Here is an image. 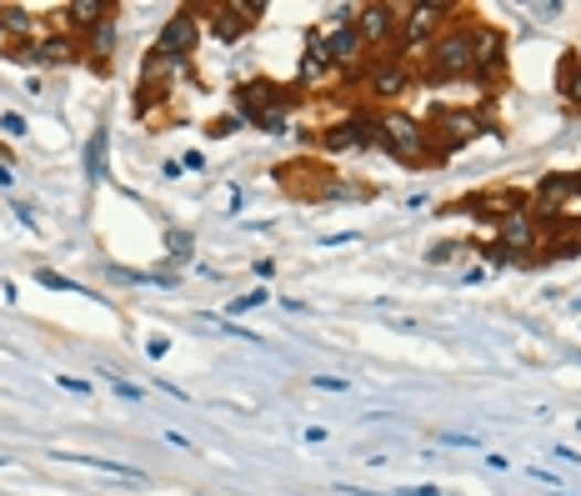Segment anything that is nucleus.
Returning a JSON list of instances; mask_svg holds the SVG:
<instances>
[{"label":"nucleus","instance_id":"1","mask_svg":"<svg viewBox=\"0 0 581 496\" xmlns=\"http://www.w3.org/2000/svg\"><path fill=\"white\" fill-rule=\"evenodd\" d=\"M472 55H476V25L456 21V25H446V31L431 41V55H426V71H421V76H426L431 86L472 81Z\"/></svg>","mask_w":581,"mask_h":496},{"label":"nucleus","instance_id":"2","mask_svg":"<svg viewBox=\"0 0 581 496\" xmlns=\"http://www.w3.org/2000/svg\"><path fill=\"white\" fill-rule=\"evenodd\" d=\"M446 21H452V6H446V0H411L397 15V41H391V51L411 55L416 45L436 41V35L446 31Z\"/></svg>","mask_w":581,"mask_h":496},{"label":"nucleus","instance_id":"3","mask_svg":"<svg viewBox=\"0 0 581 496\" xmlns=\"http://www.w3.org/2000/svg\"><path fill=\"white\" fill-rule=\"evenodd\" d=\"M296 106L286 86H271V81H246L236 86V120H251L261 130H286V110Z\"/></svg>","mask_w":581,"mask_h":496},{"label":"nucleus","instance_id":"4","mask_svg":"<svg viewBox=\"0 0 581 496\" xmlns=\"http://www.w3.org/2000/svg\"><path fill=\"white\" fill-rule=\"evenodd\" d=\"M377 130H381V146H387L397 161H406V166L431 161V151H426V140H431L426 126H421V120H411L406 110H381Z\"/></svg>","mask_w":581,"mask_h":496},{"label":"nucleus","instance_id":"5","mask_svg":"<svg viewBox=\"0 0 581 496\" xmlns=\"http://www.w3.org/2000/svg\"><path fill=\"white\" fill-rule=\"evenodd\" d=\"M351 81H367V91H371L377 101H397L401 91H411L416 71H411L406 55L387 51V55H377V61H367L361 71H351Z\"/></svg>","mask_w":581,"mask_h":496},{"label":"nucleus","instance_id":"6","mask_svg":"<svg viewBox=\"0 0 581 496\" xmlns=\"http://www.w3.org/2000/svg\"><path fill=\"white\" fill-rule=\"evenodd\" d=\"M506 76V35L492 31V25H476V55H472V81L482 91L501 86Z\"/></svg>","mask_w":581,"mask_h":496},{"label":"nucleus","instance_id":"7","mask_svg":"<svg viewBox=\"0 0 581 496\" xmlns=\"http://www.w3.org/2000/svg\"><path fill=\"white\" fill-rule=\"evenodd\" d=\"M397 15L401 6H387V0H371V6H356V35L367 51H391L397 41Z\"/></svg>","mask_w":581,"mask_h":496},{"label":"nucleus","instance_id":"8","mask_svg":"<svg viewBox=\"0 0 581 496\" xmlns=\"http://www.w3.org/2000/svg\"><path fill=\"white\" fill-rule=\"evenodd\" d=\"M196 41H201V21H196V11H176L171 21L161 25V41H156V51L171 55V61H186V55L196 51Z\"/></svg>","mask_w":581,"mask_h":496},{"label":"nucleus","instance_id":"9","mask_svg":"<svg viewBox=\"0 0 581 496\" xmlns=\"http://www.w3.org/2000/svg\"><path fill=\"white\" fill-rule=\"evenodd\" d=\"M537 236H541V226L527 217V211H511V217L496 221V241H501L506 256H517V251H531V246H537Z\"/></svg>","mask_w":581,"mask_h":496},{"label":"nucleus","instance_id":"10","mask_svg":"<svg viewBox=\"0 0 581 496\" xmlns=\"http://www.w3.org/2000/svg\"><path fill=\"white\" fill-rule=\"evenodd\" d=\"M321 45H326V61H331L336 71H361V55H367V45H361L356 25H351V31H331V35H321Z\"/></svg>","mask_w":581,"mask_h":496},{"label":"nucleus","instance_id":"11","mask_svg":"<svg viewBox=\"0 0 581 496\" xmlns=\"http://www.w3.org/2000/svg\"><path fill=\"white\" fill-rule=\"evenodd\" d=\"M571 196H581V171H551L537 181V205L551 211V217H557V205L571 201Z\"/></svg>","mask_w":581,"mask_h":496},{"label":"nucleus","instance_id":"12","mask_svg":"<svg viewBox=\"0 0 581 496\" xmlns=\"http://www.w3.org/2000/svg\"><path fill=\"white\" fill-rule=\"evenodd\" d=\"M65 15H71V25H81V31H96L101 21H106V15H116V6H110V0H71V6H65Z\"/></svg>","mask_w":581,"mask_h":496},{"label":"nucleus","instance_id":"13","mask_svg":"<svg viewBox=\"0 0 581 496\" xmlns=\"http://www.w3.org/2000/svg\"><path fill=\"white\" fill-rule=\"evenodd\" d=\"M0 31H6V41L25 45L35 35V15L25 6H0Z\"/></svg>","mask_w":581,"mask_h":496},{"label":"nucleus","instance_id":"14","mask_svg":"<svg viewBox=\"0 0 581 496\" xmlns=\"http://www.w3.org/2000/svg\"><path fill=\"white\" fill-rule=\"evenodd\" d=\"M557 91H561V101H567V106H581V55H577V51L561 55V65H557Z\"/></svg>","mask_w":581,"mask_h":496},{"label":"nucleus","instance_id":"15","mask_svg":"<svg viewBox=\"0 0 581 496\" xmlns=\"http://www.w3.org/2000/svg\"><path fill=\"white\" fill-rule=\"evenodd\" d=\"M331 76V61H326V45H321V31L306 35V61H302V81L311 86V81Z\"/></svg>","mask_w":581,"mask_h":496},{"label":"nucleus","instance_id":"16","mask_svg":"<svg viewBox=\"0 0 581 496\" xmlns=\"http://www.w3.org/2000/svg\"><path fill=\"white\" fill-rule=\"evenodd\" d=\"M55 462H76V466H91V472H106V476H120V482H140L136 466H120V462H106V456H65L55 452Z\"/></svg>","mask_w":581,"mask_h":496},{"label":"nucleus","instance_id":"17","mask_svg":"<svg viewBox=\"0 0 581 496\" xmlns=\"http://www.w3.org/2000/svg\"><path fill=\"white\" fill-rule=\"evenodd\" d=\"M86 41H91V55H96V61H110V55H116V15H106Z\"/></svg>","mask_w":581,"mask_h":496},{"label":"nucleus","instance_id":"18","mask_svg":"<svg viewBox=\"0 0 581 496\" xmlns=\"http://www.w3.org/2000/svg\"><path fill=\"white\" fill-rule=\"evenodd\" d=\"M351 25H356V6H331V11H326L321 35H331V31H351Z\"/></svg>","mask_w":581,"mask_h":496},{"label":"nucleus","instance_id":"19","mask_svg":"<svg viewBox=\"0 0 581 496\" xmlns=\"http://www.w3.org/2000/svg\"><path fill=\"white\" fill-rule=\"evenodd\" d=\"M86 171H91V181H101V176H106V136H96V140H91V151H86Z\"/></svg>","mask_w":581,"mask_h":496},{"label":"nucleus","instance_id":"20","mask_svg":"<svg viewBox=\"0 0 581 496\" xmlns=\"http://www.w3.org/2000/svg\"><path fill=\"white\" fill-rule=\"evenodd\" d=\"M321 146H326V151H346V146H351V130H346V120H341V126H326L321 130Z\"/></svg>","mask_w":581,"mask_h":496},{"label":"nucleus","instance_id":"21","mask_svg":"<svg viewBox=\"0 0 581 496\" xmlns=\"http://www.w3.org/2000/svg\"><path fill=\"white\" fill-rule=\"evenodd\" d=\"M35 281H41V286H51V292H81L71 276H61V271H45V266L35 271Z\"/></svg>","mask_w":581,"mask_h":496},{"label":"nucleus","instance_id":"22","mask_svg":"<svg viewBox=\"0 0 581 496\" xmlns=\"http://www.w3.org/2000/svg\"><path fill=\"white\" fill-rule=\"evenodd\" d=\"M55 387H61V391H76V397H91V381H81V377H55Z\"/></svg>","mask_w":581,"mask_h":496},{"label":"nucleus","instance_id":"23","mask_svg":"<svg viewBox=\"0 0 581 496\" xmlns=\"http://www.w3.org/2000/svg\"><path fill=\"white\" fill-rule=\"evenodd\" d=\"M311 387H316V391H351V381H341V377H316Z\"/></svg>","mask_w":581,"mask_h":496},{"label":"nucleus","instance_id":"24","mask_svg":"<svg viewBox=\"0 0 581 496\" xmlns=\"http://www.w3.org/2000/svg\"><path fill=\"white\" fill-rule=\"evenodd\" d=\"M0 126H6V136H25V120H21V116H11V110L0 116Z\"/></svg>","mask_w":581,"mask_h":496},{"label":"nucleus","instance_id":"25","mask_svg":"<svg viewBox=\"0 0 581 496\" xmlns=\"http://www.w3.org/2000/svg\"><path fill=\"white\" fill-rule=\"evenodd\" d=\"M146 351H151V357H156V361H161V357H166V351H171V341H166V336H151V346H146Z\"/></svg>","mask_w":581,"mask_h":496},{"label":"nucleus","instance_id":"26","mask_svg":"<svg viewBox=\"0 0 581 496\" xmlns=\"http://www.w3.org/2000/svg\"><path fill=\"white\" fill-rule=\"evenodd\" d=\"M401 496H442V486H401Z\"/></svg>","mask_w":581,"mask_h":496},{"label":"nucleus","instance_id":"27","mask_svg":"<svg viewBox=\"0 0 581 496\" xmlns=\"http://www.w3.org/2000/svg\"><path fill=\"white\" fill-rule=\"evenodd\" d=\"M116 397H126V401H140V387H130V381H116Z\"/></svg>","mask_w":581,"mask_h":496},{"label":"nucleus","instance_id":"28","mask_svg":"<svg viewBox=\"0 0 581 496\" xmlns=\"http://www.w3.org/2000/svg\"><path fill=\"white\" fill-rule=\"evenodd\" d=\"M11 181H15V171H11V166H0V186L11 191Z\"/></svg>","mask_w":581,"mask_h":496},{"label":"nucleus","instance_id":"29","mask_svg":"<svg viewBox=\"0 0 581 496\" xmlns=\"http://www.w3.org/2000/svg\"><path fill=\"white\" fill-rule=\"evenodd\" d=\"M0 466H6V456H0Z\"/></svg>","mask_w":581,"mask_h":496}]
</instances>
